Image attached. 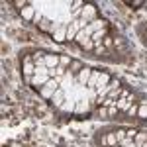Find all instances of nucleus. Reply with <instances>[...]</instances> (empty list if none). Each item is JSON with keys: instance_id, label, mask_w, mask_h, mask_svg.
Returning <instances> with one entry per match:
<instances>
[{"instance_id": "2eb2a0df", "label": "nucleus", "mask_w": 147, "mask_h": 147, "mask_svg": "<svg viewBox=\"0 0 147 147\" xmlns=\"http://www.w3.org/2000/svg\"><path fill=\"white\" fill-rule=\"evenodd\" d=\"M129 8H139V6H145L147 2H143V0H134V2H125Z\"/></svg>"}, {"instance_id": "20e7f679", "label": "nucleus", "mask_w": 147, "mask_h": 147, "mask_svg": "<svg viewBox=\"0 0 147 147\" xmlns=\"http://www.w3.org/2000/svg\"><path fill=\"white\" fill-rule=\"evenodd\" d=\"M43 61H45L47 69H57L59 63H61V55H57V53H45L43 55Z\"/></svg>"}, {"instance_id": "423d86ee", "label": "nucleus", "mask_w": 147, "mask_h": 147, "mask_svg": "<svg viewBox=\"0 0 147 147\" xmlns=\"http://www.w3.org/2000/svg\"><path fill=\"white\" fill-rule=\"evenodd\" d=\"M88 112V102L82 100V98H77V108H75V114H84Z\"/></svg>"}, {"instance_id": "0eeeda50", "label": "nucleus", "mask_w": 147, "mask_h": 147, "mask_svg": "<svg viewBox=\"0 0 147 147\" xmlns=\"http://www.w3.org/2000/svg\"><path fill=\"white\" fill-rule=\"evenodd\" d=\"M106 139H108V147H118V136L116 131H106Z\"/></svg>"}, {"instance_id": "6ab92c4d", "label": "nucleus", "mask_w": 147, "mask_h": 147, "mask_svg": "<svg viewBox=\"0 0 147 147\" xmlns=\"http://www.w3.org/2000/svg\"><path fill=\"white\" fill-rule=\"evenodd\" d=\"M116 136H118V141L125 139V129H116Z\"/></svg>"}, {"instance_id": "9b49d317", "label": "nucleus", "mask_w": 147, "mask_h": 147, "mask_svg": "<svg viewBox=\"0 0 147 147\" xmlns=\"http://www.w3.org/2000/svg\"><path fill=\"white\" fill-rule=\"evenodd\" d=\"M82 67H84V65H82L80 61H73V63H71V69H69V71H71V73H75V75H79V71H80Z\"/></svg>"}, {"instance_id": "f3484780", "label": "nucleus", "mask_w": 147, "mask_h": 147, "mask_svg": "<svg viewBox=\"0 0 147 147\" xmlns=\"http://www.w3.org/2000/svg\"><path fill=\"white\" fill-rule=\"evenodd\" d=\"M118 114V106L116 104H112V106H108V118H114Z\"/></svg>"}, {"instance_id": "ddd939ff", "label": "nucleus", "mask_w": 147, "mask_h": 147, "mask_svg": "<svg viewBox=\"0 0 147 147\" xmlns=\"http://www.w3.org/2000/svg\"><path fill=\"white\" fill-rule=\"evenodd\" d=\"M94 43H92V39H88V41H86V43H82V45H80V49H82V51H94Z\"/></svg>"}, {"instance_id": "a211bd4d", "label": "nucleus", "mask_w": 147, "mask_h": 147, "mask_svg": "<svg viewBox=\"0 0 147 147\" xmlns=\"http://www.w3.org/2000/svg\"><path fill=\"white\" fill-rule=\"evenodd\" d=\"M136 136H137L136 129H125V137H129V139H136Z\"/></svg>"}, {"instance_id": "6e6552de", "label": "nucleus", "mask_w": 147, "mask_h": 147, "mask_svg": "<svg viewBox=\"0 0 147 147\" xmlns=\"http://www.w3.org/2000/svg\"><path fill=\"white\" fill-rule=\"evenodd\" d=\"M136 145L137 147H143L147 143V131H137V136H136Z\"/></svg>"}, {"instance_id": "f257e3e1", "label": "nucleus", "mask_w": 147, "mask_h": 147, "mask_svg": "<svg viewBox=\"0 0 147 147\" xmlns=\"http://www.w3.org/2000/svg\"><path fill=\"white\" fill-rule=\"evenodd\" d=\"M65 100H67V90H65V86H59V88L55 90V94L51 96L49 102H51L55 108H61V106L65 104Z\"/></svg>"}, {"instance_id": "1a4fd4ad", "label": "nucleus", "mask_w": 147, "mask_h": 147, "mask_svg": "<svg viewBox=\"0 0 147 147\" xmlns=\"http://www.w3.org/2000/svg\"><path fill=\"white\" fill-rule=\"evenodd\" d=\"M137 116L141 120H147V100H139V110H137Z\"/></svg>"}, {"instance_id": "4468645a", "label": "nucleus", "mask_w": 147, "mask_h": 147, "mask_svg": "<svg viewBox=\"0 0 147 147\" xmlns=\"http://www.w3.org/2000/svg\"><path fill=\"white\" fill-rule=\"evenodd\" d=\"M71 63H73V59H71V57L61 55V63H59V67H65V69H67L69 65H71Z\"/></svg>"}, {"instance_id": "7ed1b4c3", "label": "nucleus", "mask_w": 147, "mask_h": 147, "mask_svg": "<svg viewBox=\"0 0 147 147\" xmlns=\"http://www.w3.org/2000/svg\"><path fill=\"white\" fill-rule=\"evenodd\" d=\"M98 16H96V8L92 6V4H84V8L80 12V20H84V22H92V20H96Z\"/></svg>"}, {"instance_id": "9d476101", "label": "nucleus", "mask_w": 147, "mask_h": 147, "mask_svg": "<svg viewBox=\"0 0 147 147\" xmlns=\"http://www.w3.org/2000/svg\"><path fill=\"white\" fill-rule=\"evenodd\" d=\"M94 141L98 143L100 147H108V139H106V131H102V134H96L94 137Z\"/></svg>"}, {"instance_id": "39448f33", "label": "nucleus", "mask_w": 147, "mask_h": 147, "mask_svg": "<svg viewBox=\"0 0 147 147\" xmlns=\"http://www.w3.org/2000/svg\"><path fill=\"white\" fill-rule=\"evenodd\" d=\"M90 75H92V69L90 67H82L79 71V75H77V82H79V84H88Z\"/></svg>"}, {"instance_id": "f8f14e48", "label": "nucleus", "mask_w": 147, "mask_h": 147, "mask_svg": "<svg viewBox=\"0 0 147 147\" xmlns=\"http://www.w3.org/2000/svg\"><path fill=\"white\" fill-rule=\"evenodd\" d=\"M137 110H139V102H134V104L127 108V112H125V114L131 118V116H137Z\"/></svg>"}, {"instance_id": "dca6fc26", "label": "nucleus", "mask_w": 147, "mask_h": 147, "mask_svg": "<svg viewBox=\"0 0 147 147\" xmlns=\"http://www.w3.org/2000/svg\"><path fill=\"white\" fill-rule=\"evenodd\" d=\"M102 45H104V47H110V49L114 47V41H112V37H110L108 34H106V37H104V41H102Z\"/></svg>"}, {"instance_id": "f03ea898", "label": "nucleus", "mask_w": 147, "mask_h": 147, "mask_svg": "<svg viewBox=\"0 0 147 147\" xmlns=\"http://www.w3.org/2000/svg\"><path fill=\"white\" fill-rule=\"evenodd\" d=\"M67 28H69V24L67 22H63V24H59L55 28V32H53V39H55L57 43H63V41H67Z\"/></svg>"}]
</instances>
